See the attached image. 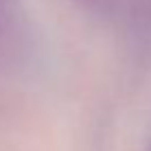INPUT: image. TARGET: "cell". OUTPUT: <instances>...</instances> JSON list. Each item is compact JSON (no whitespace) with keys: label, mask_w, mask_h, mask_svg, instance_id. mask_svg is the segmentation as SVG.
Wrapping results in <instances>:
<instances>
[{"label":"cell","mask_w":151,"mask_h":151,"mask_svg":"<svg viewBox=\"0 0 151 151\" xmlns=\"http://www.w3.org/2000/svg\"><path fill=\"white\" fill-rule=\"evenodd\" d=\"M11 4L13 0H0V50L4 48L9 24H11Z\"/></svg>","instance_id":"cell-1"},{"label":"cell","mask_w":151,"mask_h":151,"mask_svg":"<svg viewBox=\"0 0 151 151\" xmlns=\"http://www.w3.org/2000/svg\"><path fill=\"white\" fill-rule=\"evenodd\" d=\"M77 4H81L83 9H88V11L92 13H105L112 9L114 0H75Z\"/></svg>","instance_id":"cell-2"}]
</instances>
